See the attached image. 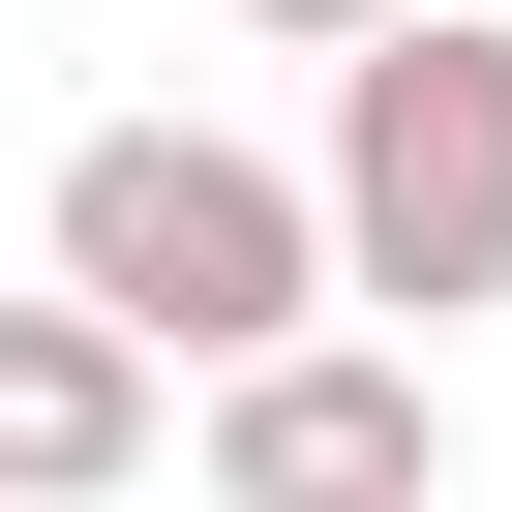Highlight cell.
I'll return each instance as SVG.
<instances>
[{
  "label": "cell",
  "mask_w": 512,
  "mask_h": 512,
  "mask_svg": "<svg viewBox=\"0 0 512 512\" xmlns=\"http://www.w3.org/2000/svg\"><path fill=\"white\" fill-rule=\"evenodd\" d=\"M422 482H452L422 332H272V362H211V512H422Z\"/></svg>",
  "instance_id": "3957f363"
},
{
  "label": "cell",
  "mask_w": 512,
  "mask_h": 512,
  "mask_svg": "<svg viewBox=\"0 0 512 512\" xmlns=\"http://www.w3.org/2000/svg\"><path fill=\"white\" fill-rule=\"evenodd\" d=\"M61 272H91L151 362H272V332L362 302V241H332V181L211 151V121H91V151H61Z\"/></svg>",
  "instance_id": "6da1fadb"
},
{
  "label": "cell",
  "mask_w": 512,
  "mask_h": 512,
  "mask_svg": "<svg viewBox=\"0 0 512 512\" xmlns=\"http://www.w3.org/2000/svg\"><path fill=\"white\" fill-rule=\"evenodd\" d=\"M151 392H181V362H151L91 272H31V302H0V512H121V482H151Z\"/></svg>",
  "instance_id": "277c9868"
},
{
  "label": "cell",
  "mask_w": 512,
  "mask_h": 512,
  "mask_svg": "<svg viewBox=\"0 0 512 512\" xmlns=\"http://www.w3.org/2000/svg\"><path fill=\"white\" fill-rule=\"evenodd\" d=\"M332 241H362L392 332H482L512 302V31L482 0H392L332 61Z\"/></svg>",
  "instance_id": "7a4b0ae2"
},
{
  "label": "cell",
  "mask_w": 512,
  "mask_h": 512,
  "mask_svg": "<svg viewBox=\"0 0 512 512\" xmlns=\"http://www.w3.org/2000/svg\"><path fill=\"white\" fill-rule=\"evenodd\" d=\"M241 31H302V61H362V31H392V0H241Z\"/></svg>",
  "instance_id": "5b68a950"
}]
</instances>
